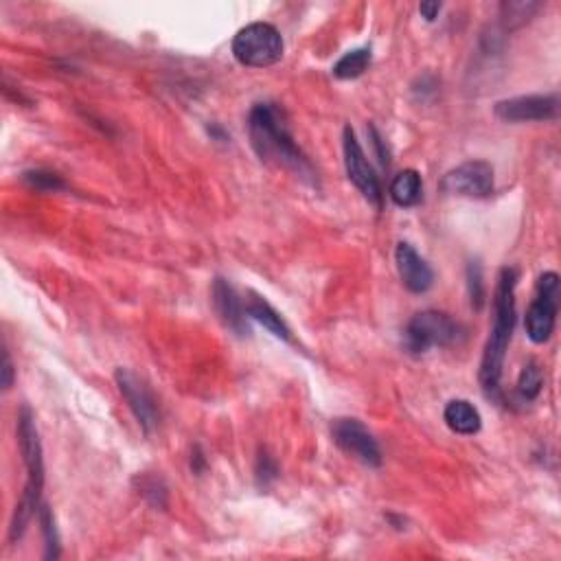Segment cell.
I'll return each instance as SVG.
<instances>
[{
  "label": "cell",
  "mask_w": 561,
  "mask_h": 561,
  "mask_svg": "<svg viewBox=\"0 0 561 561\" xmlns=\"http://www.w3.org/2000/svg\"><path fill=\"white\" fill-rule=\"evenodd\" d=\"M248 134L257 156L263 163L277 165L292 171L296 178H301L309 185H316V171L309 163V158L301 152V147L294 143L288 123L283 119V112L274 103H257L248 114Z\"/></svg>",
  "instance_id": "6da1fadb"
},
{
  "label": "cell",
  "mask_w": 561,
  "mask_h": 561,
  "mask_svg": "<svg viewBox=\"0 0 561 561\" xmlns=\"http://www.w3.org/2000/svg\"><path fill=\"white\" fill-rule=\"evenodd\" d=\"M515 285H518V270L502 268L494 292V323H491L478 371L483 393L498 404L502 402V369H505V356L515 327Z\"/></svg>",
  "instance_id": "7a4b0ae2"
},
{
  "label": "cell",
  "mask_w": 561,
  "mask_h": 561,
  "mask_svg": "<svg viewBox=\"0 0 561 561\" xmlns=\"http://www.w3.org/2000/svg\"><path fill=\"white\" fill-rule=\"evenodd\" d=\"M18 445L22 461L27 467V485L22 489V496L16 505L14 518L9 524V542H18L27 531L36 511L42 507V489H44V459L42 443L36 426V417L29 406H22L18 412Z\"/></svg>",
  "instance_id": "3957f363"
},
{
  "label": "cell",
  "mask_w": 561,
  "mask_h": 561,
  "mask_svg": "<svg viewBox=\"0 0 561 561\" xmlns=\"http://www.w3.org/2000/svg\"><path fill=\"white\" fill-rule=\"evenodd\" d=\"M283 36L270 22H253L237 31L233 40L235 60L248 68H268L283 57Z\"/></svg>",
  "instance_id": "277c9868"
},
{
  "label": "cell",
  "mask_w": 561,
  "mask_h": 561,
  "mask_svg": "<svg viewBox=\"0 0 561 561\" xmlns=\"http://www.w3.org/2000/svg\"><path fill=\"white\" fill-rule=\"evenodd\" d=\"M463 336V327L452 320L448 314L434 312H419L408 320L404 331V347L412 356H423L434 347H450L459 342Z\"/></svg>",
  "instance_id": "5b68a950"
},
{
  "label": "cell",
  "mask_w": 561,
  "mask_h": 561,
  "mask_svg": "<svg viewBox=\"0 0 561 561\" xmlns=\"http://www.w3.org/2000/svg\"><path fill=\"white\" fill-rule=\"evenodd\" d=\"M559 274L557 272H544L537 279V290L535 299L531 301L529 309H526V336H529L535 345H544L551 340L555 323H557V312H559Z\"/></svg>",
  "instance_id": "8992f818"
},
{
  "label": "cell",
  "mask_w": 561,
  "mask_h": 561,
  "mask_svg": "<svg viewBox=\"0 0 561 561\" xmlns=\"http://www.w3.org/2000/svg\"><path fill=\"white\" fill-rule=\"evenodd\" d=\"M342 150H345V169L349 180L356 185L362 196L375 206V209H382L384 193H382L380 178L375 176L369 158H366L356 132L351 130V125H347L345 132H342Z\"/></svg>",
  "instance_id": "52a82bcc"
},
{
  "label": "cell",
  "mask_w": 561,
  "mask_h": 561,
  "mask_svg": "<svg viewBox=\"0 0 561 561\" xmlns=\"http://www.w3.org/2000/svg\"><path fill=\"white\" fill-rule=\"evenodd\" d=\"M441 191L452 196L487 198L494 193V167L487 160H467L443 176Z\"/></svg>",
  "instance_id": "ba28073f"
},
{
  "label": "cell",
  "mask_w": 561,
  "mask_h": 561,
  "mask_svg": "<svg viewBox=\"0 0 561 561\" xmlns=\"http://www.w3.org/2000/svg\"><path fill=\"white\" fill-rule=\"evenodd\" d=\"M331 437L342 452H347L353 459L369 467L382 465V450L377 445L373 434L366 430V426L358 419L340 417L331 426Z\"/></svg>",
  "instance_id": "9c48e42d"
},
{
  "label": "cell",
  "mask_w": 561,
  "mask_h": 561,
  "mask_svg": "<svg viewBox=\"0 0 561 561\" xmlns=\"http://www.w3.org/2000/svg\"><path fill=\"white\" fill-rule=\"evenodd\" d=\"M496 117L509 123L526 121H553L559 117V97L557 95H524L511 97L496 103Z\"/></svg>",
  "instance_id": "30bf717a"
},
{
  "label": "cell",
  "mask_w": 561,
  "mask_h": 561,
  "mask_svg": "<svg viewBox=\"0 0 561 561\" xmlns=\"http://www.w3.org/2000/svg\"><path fill=\"white\" fill-rule=\"evenodd\" d=\"M114 380H117L119 393L125 399V404L130 406L132 415L136 417V421H139V426L150 434L158 423V410L150 388H147L141 377L132 373L130 369H117Z\"/></svg>",
  "instance_id": "8fae6325"
},
{
  "label": "cell",
  "mask_w": 561,
  "mask_h": 561,
  "mask_svg": "<svg viewBox=\"0 0 561 561\" xmlns=\"http://www.w3.org/2000/svg\"><path fill=\"white\" fill-rule=\"evenodd\" d=\"M395 261H397L399 279H402L404 288L408 292L423 294L432 288V283H434L432 268L428 266V261L423 259L408 242L397 244Z\"/></svg>",
  "instance_id": "7c38bea8"
},
{
  "label": "cell",
  "mask_w": 561,
  "mask_h": 561,
  "mask_svg": "<svg viewBox=\"0 0 561 561\" xmlns=\"http://www.w3.org/2000/svg\"><path fill=\"white\" fill-rule=\"evenodd\" d=\"M213 307L217 316H220L222 323L235 331L237 336H248L250 327H248V316H246V307L239 299L235 288L226 279L217 277L213 281Z\"/></svg>",
  "instance_id": "4fadbf2b"
},
{
  "label": "cell",
  "mask_w": 561,
  "mask_h": 561,
  "mask_svg": "<svg viewBox=\"0 0 561 561\" xmlns=\"http://www.w3.org/2000/svg\"><path fill=\"white\" fill-rule=\"evenodd\" d=\"M244 307H246L248 318L257 320V323L266 327L272 336H277L283 342H292L294 340L290 325L285 323V318L266 299H263V296L250 292Z\"/></svg>",
  "instance_id": "5bb4252c"
},
{
  "label": "cell",
  "mask_w": 561,
  "mask_h": 561,
  "mask_svg": "<svg viewBox=\"0 0 561 561\" xmlns=\"http://www.w3.org/2000/svg\"><path fill=\"white\" fill-rule=\"evenodd\" d=\"M443 419L452 432L463 434V437H472L483 426V417H480L478 408L469 404L467 399H452L443 410Z\"/></svg>",
  "instance_id": "9a60e30c"
},
{
  "label": "cell",
  "mask_w": 561,
  "mask_h": 561,
  "mask_svg": "<svg viewBox=\"0 0 561 561\" xmlns=\"http://www.w3.org/2000/svg\"><path fill=\"white\" fill-rule=\"evenodd\" d=\"M423 196V182L419 171L404 169L402 174H397L391 182V200L402 206V209H412L421 202Z\"/></svg>",
  "instance_id": "2e32d148"
},
{
  "label": "cell",
  "mask_w": 561,
  "mask_h": 561,
  "mask_svg": "<svg viewBox=\"0 0 561 561\" xmlns=\"http://www.w3.org/2000/svg\"><path fill=\"white\" fill-rule=\"evenodd\" d=\"M371 66V49H353L349 53H345L340 60L334 64V77L338 79H358L360 75H364L366 68Z\"/></svg>",
  "instance_id": "e0dca14e"
},
{
  "label": "cell",
  "mask_w": 561,
  "mask_h": 561,
  "mask_svg": "<svg viewBox=\"0 0 561 561\" xmlns=\"http://www.w3.org/2000/svg\"><path fill=\"white\" fill-rule=\"evenodd\" d=\"M542 386H544V373L540 369V364L535 360L526 362L518 377V384H515V391H518L524 402H533V399L542 393Z\"/></svg>",
  "instance_id": "ac0fdd59"
},
{
  "label": "cell",
  "mask_w": 561,
  "mask_h": 561,
  "mask_svg": "<svg viewBox=\"0 0 561 561\" xmlns=\"http://www.w3.org/2000/svg\"><path fill=\"white\" fill-rule=\"evenodd\" d=\"M22 180L27 182V185L31 189H36V191H62L66 189V182L62 180V176H57L53 174V171H47V169H31V171H25L22 174Z\"/></svg>",
  "instance_id": "d6986e66"
},
{
  "label": "cell",
  "mask_w": 561,
  "mask_h": 561,
  "mask_svg": "<svg viewBox=\"0 0 561 561\" xmlns=\"http://www.w3.org/2000/svg\"><path fill=\"white\" fill-rule=\"evenodd\" d=\"M540 3H505L502 9V25L505 29H513L524 25L526 20H531L537 9H540Z\"/></svg>",
  "instance_id": "ffe728a7"
},
{
  "label": "cell",
  "mask_w": 561,
  "mask_h": 561,
  "mask_svg": "<svg viewBox=\"0 0 561 561\" xmlns=\"http://www.w3.org/2000/svg\"><path fill=\"white\" fill-rule=\"evenodd\" d=\"M40 524H42L44 542H47V553H44V557L57 559V557H60V537H57L55 518H53V513L47 505L40 507Z\"/></svg>",
  "instance_id": "44dd1931"
},
{
  "label": "cell",
  "mask_w": 561,
  "mask_h": 561,
  "mask_svg": "<svg viewBox=\"0 0 561 561\" xmlns=\"http://www.w3.org/2000/svg\"><path fill=\"white\" fill-rule=\"evenodd\" d=\"M467 288L469 299H472L474 309H480L485 303V283H483V270H480L478 261H472L467 266Z\"/></svg>",
  "instance_id": "7402d4cb"
},
{
  "label": "cell",
  "mask_w": 561,
  "mask_h": 561,
  "mask_svg": "<svg viewBox=\"0 0 561 561\" xmlns=\"http://www.w3.org/2000/svg\"><path fill=\"white\" fill-rule=\"evenodd\" d=\"M141 494L152 502L154 507H165L167 505V487L160 478L156 476H143L141 478Z\"/></svg>",
  "instance_id": "603a6c76"
},
{
  "label": "cell",
  "mask_w": 561,
  "mask_h": 561,
  "mask_svg": "<svg viewBox=\"0 0 561 561\" xmlns=\"http://www.w3.org/2000/svg\"><path fill=\"white\" fill-rule=\"evenodd\" d=\"M257 483L261 485V487H266L268 483H272L274 478H277V474H279V467H277V463H274V459L270 454H266V452H261L259 454V459H257Z\"/></svg>",
  "instance_id": "cb8c5ba5"
},
{
  "label": "cell",
  "mask_w": 561,
  "mask_h": 561,
  "mask_svg": "<svg viewBox=\"0 0 561 561\" xmlns=\"http://www.w3.org/2000/svg\"><path fill=\"white\" fill-rule=\"evenodd\" d=\"M3 358H5V364H3V388H5V391H9L11 384H14V364H11V356H9V349L7 347L3 349Z\"/></svg>",
  "instance_id": "d4e9b609"
},
{
  "label": "cell",
  "mask_w": 561,
  "mask_h": 561,
  "mask_svg": "<svg viewBox=\"0 0 561 561\" xmlns=\"http://www.w3.org/2000/svg\"><path fill=\"white\" fill-rule=\"evenodd\" d=\"M441 3H421L419 5V14L426 18L428 22H432V20H437L439 18V11H441Z\"/></svg>",
  "instance_id": "484cf974"
}]
</instances>
